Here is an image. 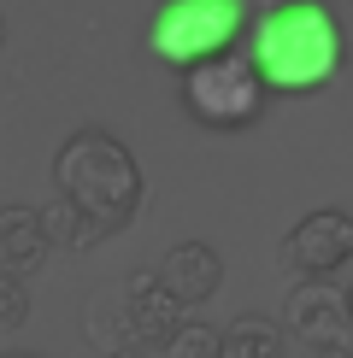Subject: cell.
Here are the masks:
<instances>
[{"label": "cell", "mask_w": 353, "mask_h": 358, "mask_svg": "<svg viewBox=\"0 0 353 358\" xmlns=\"http://www.w3.org/2000/svg\"><path fill=\"white\" fill-rule=\"evenodd\" d=\"M347 300L335 288V276H300L289 288V306H283V335L306 341V347H342L347 341Z\"/></svg>", "instance_id": "cell-6"}, {"label": "cell", "mask_w": 353, "mask_h": 358, "mask_svg": "<svg viewBox=\"0 0 353 358\" xmlns=\"http://www.w3.org/2000/svg\"><path fill=\"white\" fill-rule=\"evenodd\" d=\"M83 335L95 341V347H130V329H124V306H118V294H95V300L83 306Z\"/></svg>", "instance_id": "cell-12"}, {"label": "cell", "mask_w": 353, "mask_h": 358, "mask_svg": "<svg viewBox=\"0 0 353 358\" xmlns=\"http://www.w3.org/2000/svg\"><path fill=\"white\" fill-rule=\"evenodd\" d=\"M36 217H41V235H48V247L59 252H83V247H100L106 241V229L100 223H88L77 206H65V200H48V206H36Z\"/></svg>", "instance_id": "cell-11"}, {"label": "cell", "mask_w": 353, "mask_h": 358, "mask_svg": "<svg viewBox=\"0 0 353 358\" xmlns=\"http://www.w3.org/2000/svg\"><path fill=\"white\" fill-rule=\"evenodd\" d=\"M277 259H283V271H294V276H335L353 259V212H342V206H312V212L283 235Z\"/></svg>", "instance_id": "cell-5"}, {"label": "cell", "mask_w": 353, "mask_h": 358, "mask_svg": "<svg viewBox=\"0 0 353 358\" xmlns=\"http://www.w3.org/2000/svg\"><path fill=\"white\" fill-rule=\"evenodd\" d=\"M247 65L259 71L265 94H318L342 77L347 36L330 6L283 0V6H265L247 29Z\"/></svg>", "instance_id": "cell-1"}, {"label": "cell", "mask_w": 353, "mask_h": 358, "mask_svg": "<svg viewBox=\"0 0 353 358\" xmlns=\"http://www.w3.org/2000/svg\"><path fill=\"white\" fill-rule=\"evenodd\" d=\"M342 300H347V323H353V288H342Z\"/></svg>", "instance_id": "cell-18"}, {"label": "cell", "mask_w": 353, "mask_h": 358, "mask_svg": "<svg viewBox=\"0 0 353 358\" xmlns=\"http://www.w3.org/2000/svg\"><path fill=\"white\" fill-rule=\"evenodd\" d=\"M141 194H147L141 165H136V153H130L112 129L88 124V129L59 141V153H53V200L77 206V212L88 223H100L106 235L136 223Z\"/></svg>", "instance_id": "cell-2"}, {"label": "cell", "mask_w": 353, "mask_h": 358, "mask_svg": "<svg viewBox=\"0 0 353 358\" xmlns=\"http://www.w3.org/2000/svg\"><path fill=\"white\" fill-rule=\"evenodd\" d=\"M183 112L200 129H247L265 112V83L247 65V53H218L183 71Z\"/></svg>", "instance_id": "cell-4"}, {"label": "cell", "mask_w": 353, "mask_h": 358, "mask_svg": "<svg viewBox=\"0 0 353 358\" xmlns=\"http://www.w3.org/2000/svg\"><path fill=\"white\" fill-rule=\"evenodd\" d=\"M153 358H218V329H212V323H200V317H183Z\"/></svg>", "instance_id": "cell-13"}, {"label": "cell", "mask_w": 353, "mask_h": 358, "mask_svg": "<svg viewBox=\"0 0 353 358\" xmlns=\"http://www.w3.org/2000/svg\"><path fill=\"white\" fill-rule=\"evenodd\" d=\"M24 323H29V282L0 276V335L24 329Z\"/></svg>", "instance_id": "cell-14"}, {"label": "cell", "mask_w": 353, "mask_h": 358, "mask_svg": "<svg viewBox=\"0 0 353 358\" xmlns=\"http://www.w3.org/2000/svg\"><path fill=\"white\" fill-rule=\"evenodd\" d=\"M118 306H124L130 347H141V352H159L171 341V329L183 323V306L171 300V288L159 282V271H130L124 288H118Z\"/></svg>", "instance_id": "cell-7"}, {"label": "cell", "mask_w": 353, "mask_h": 358, "mask_svg": "<svg viewBox=\"0 0 353 358\" xmlns=\"http://www.w3.org/2000/svg\"><path fill=\"white\" fill-rule=\"evenodd\" d=\"M0 358H41V352H24V347H12V352H0Z\"/></svg>", "instance_id": "cell-17"}, {"label": "cell", "mask_w": 353, "mask_h": 358, "mask_svg": "<svg viewBox=\"0 0 353 358\" xmlns=\"http://www.w3.org/2000/svg\"><path fill=\"white\" fill-rule=\"evenodd\" d=\"M0 48H6V18H0Z\"/></svg>", "instance_id": "cell-19"}, {"label": "cell", "mask_w": 353, "mask_h": 358, "mask_svg": "<svg viewBox=\"0 0 353 358\" xmlns=\"http://www.w3.org/2000/svg\"><path fill=\"white\" fill-rule=\"evenodd\" d=\"M265 6H283V0H265Z\"/></svg>", "instance_id": "cell-20"}, {"label": "cell", "mask_w": 353, "mask_h": 358, "mask_svg": "<svg viewBox=\"0 0 353 358\" xmlns=\"http://www.w3.org/2000/svg\"><path fill=\"white\" fill-rule=\"evenodd\" d=\"M218 358H289V335L265 311H242L230 329H218Z\"/></svg>", "instance_id": "cell-10"}, {"label": "cell", "mask_w": 353, "mask_h": 358, "mask_svg": "<svg viewBox=\"0 0 353 358\" xmlns=\"http://www.w3.org/2000/svg\"><path fill=\"white\" fill-rule=\"evenodd\" d=\"M100 358H153V352H141V347H118V352H100Z\"/></svg>", "instance_id": "cell-16"}, {"label": "cell", "mask_w": 353, "mask_h": 358, "mask_svg": "<svg viewBox=\"0 0 353 358\" xmlns=\"http://www.w3.org/2000/svg\"><path fill=\"white\" fill-rule=\"evenodd\" d=\"M153 271H159V282L171 288V300L183 311L206 306L218 288H224V259H218V247H206V241H176Z\"/></svg>", "instance_id": "cell-8"}, {"label": "cell", "mask_w": 353, "mask_h": 358, "mask_svg": "<svg viewBox=\"0 0 353 358\" xmlns=\"http://www.w3.org/2000/svg\"><path fill=\"white\" fill-rule=\"evenodd\" d=\"M48 235H41L36 206H0V276H18L29 282L48 264Z\"/></svg>", "instance_id": "cell-9"}, {"label": "cell", "mask_w": 353, "mask_h": 358, "mask_svg": "<svg viewBox=\"0 0 353 358\" xmlns=\"http://www.w3.org/2000/svg\"><path fill=\"white\" fill-rule=\"evenodd\" d=\"M312 358H353V347L342 341V347H312Z\"/></svg>", "instance_id": "cell-15"}, {"label": "cell", "mask_w": 353, "mask_h": 358, "mask_svg": "<svg viewBox=\"0 0 353 358\" xmlns=\"http://www.w3.org/2000/svg\"><path fill=\"white\" fill-rule=\"evenodd\" d=\"M247 6L242 0H159L153 24H147V53L159 65H200V59H218L242 41Z\"/></svg>", "instance_id": "cell-3"}]
</instances>
